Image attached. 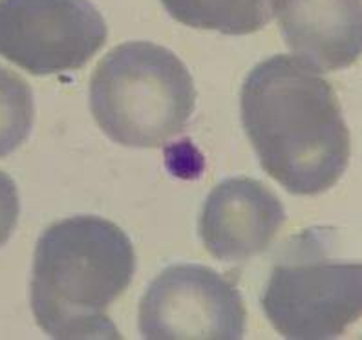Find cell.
Listing matches in <instances>:
<instances>
[{
	"mask_svg": "<svg viewBox=\"0 0 362 340\" xmlns=\"http://www.w3.org/2000/svg\"><path fill=\"white\" fill-rule=\"evenodd\" d=\"M286 221L282 201L251 177H230L212 189L199 214L205 249L221 262H245L271 247Z\"/></svg>",
	"mask_w": 362,
	"mask_h": 340,
	"instance_id": "52a82bcc",
	"label": "cell"
},
{
	"mask_svg": "<svg viewBox=\"0 0 362 340\" xmlns=\"http://www.w3.org/2000/svg\"><path fill=\"white\" fill-rule=\"evenodd\" d=\"M242 123L265 172L291 194L332 189L349 161V130L335 90L287 55L262 61L242 86Z\"/></svg>",
	"mask_w": 362,
	"mask_h": 340,
	"instance_id": "6da1fadb",
	"label": "cell"
},
{
	"mask_svg": "<svg viewBox=\"0 0 362 340\" xmlns=\"http://www.w3.org/2000/svg\"><path fill=\"white\" fill-rule=\"evenodd\" d=\"M196 90L185 64L152 42H124L99 61L90 108L99 129L124 146H161L185 129Z\"/></svg>",
	"mask_w": 362,
	"mask_h": 340,
	"instance_id": "3957f363",
	"label": "cell"
},
{
	"mask_svg": "<svg viewBox=\"0 0 362 340\" xmlns=\"http://www.w3.org/2000/svg\"><path fill=\"white\" fill-rule=\"evenodd\" d=\"M335 247V230L313 227L274 260L262 307L286 339H335L362 317V262L337 257Z\"/></svg>",
	"mask_w": 362,
	"mask_h": 340,
	"instance_id": "277c9868",
	"label": "cell"
},
{
	"mask_svg": "<svg viewBox=\"0 0 362 340\" xmlns=\"http://www.w3.org/2000/svg\"><path fill=\"white\" fill-rule=\"evenodd\" d=\"M136 254L119 227L98 216L55 221L37 242L31 310L53 339H119L108 317L132 282Z\"/></svg>",
	"mask_w": 362,
	"mask_h": 340,
	"instance_id": "7a4b0ae2",
	"label": "cell"
},
{
	"mask_svg": "<svg viewBox=\"0 0 362 340\" xmlns=\"http://www.w3.org/2000/svg\"><path fill=\"white\" fill-rule=\"evenodd\" d=\"M274 15L287 48L315 70H344L362 55V0H274Z\"/></svg>",
	"mask_w": 362,
	"mask_h": 340,
	"instance_id": "ba28073f",
	"label": "cell"
},
{
	"mask_svg": "<svg viewBox=\"0 0 362 340\" xmlns=\"http://www.w3.org/2000/svg\"><path fill=\"white\" fill-rule=\"evenodd\" d=\"M106 35L90 0H0V57L33 76L79 70Z\"/></svg>",
	"mask_w": 362,
	"mask_h": 340,
	"instance_id": "5b68a950",
	"label": "cell"
},
{
	"mask_svg": "<svg viewBox=\"0 0 362 340\" xmlns=\"http://www.w3.org/2000/svg\"><path fill=\"white\" fill-rule=\"evenodd\" d=\"M18 190L15 182L0 170V247L13 235L18 221Z\"/></svg>",
	"mask_w": 362,
	"mask_h": 340,
	"instance_id": "8fae6325",
	"label": "cell"
},
{
	"mask_svg": "<svg viewBox=\"0 0 362 340\" xmlns=\"http://www.w3.org/2000/svg\"><path fill=\"white\" fill-rule=\"evenodd\" d=\"M33 93L15 71L0 66V158L15 152L33 127Z\"/></svg>",
	"mask_w": 362,
	"mask_h": 340,
	"instance_id": "30bf717a",
	"label": "cell"
},
{
	"mask_svg": "<svg viewBox=\"0 0 362 340\" xmlns=\"http://www.w3.org/2000/svg\"><path fill=\"white\" fill-rule=\"evenodd\" d=\"M167 13L190 28L249 35L274 17V0H161Z\"/></svg>",
	"mask_w": 362,
	"mask_h": 340,
	"instance_id": "9c48e42d",
	"label": "cell"
},
{
	"mask_svg": "<svg viewBox=\"0 0 362 340\" xmlns=\"http://www.w3.org/2000/svg\"><path fill=\"white\" fill-rule=\"evenodd\" d=\"M245 318L233 280L196 264L167 267L139 304V332L148 340H236L245 333Z\"/></svg>",
	"mask_w": 362,
	"mask_h": 340,
	"instance_id": "8992f818",
	"label": "cell"
}]
</instances>
